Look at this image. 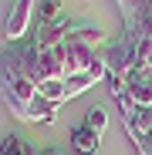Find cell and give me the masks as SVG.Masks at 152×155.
Here are the masks:
<instances>
[{"label":"cell","mask_w":152,"mask_h":155,"mask_svg":"<svg viewBox=\"0 0 152 155\" xmlns=\"http://www.w3.org/2000/svg\"><path fill=\"white\" fill-rule=\"evenodd\" d=\"M0 94H4L7 108H10V115L17 121H27V105H31L34 94H37V84H31L27 78L14 74L7 64H0Z\"/></svg>","instance_id":"cell-1"},{"label":"cell","mask_w":152,"mask_h":155,"mask_svg":"<svg viewBox=\"0 0 152 155\" xmlns=\"http://www.w3.org/2000/svg\"><path fill=\"white\" fill-rule=\"evenodd\" d=\"M0 64H7L14 74L27 78L31 84L47 81V78H44V71H41V54H37V44H34V37L20 41V44H10V47L4 51V54H0Z\"/></svg>","instance_id":"cell-2"},{"label":"cell","mask_w":152,"mask_h":155,"mask_svg":"<svg viewBox=\"0 0 152 155\" xmlns=\"http://www.w3.org/2000/svg\"><path fill=\"white\" fill-rule=\"evenodd\" d=\"M31 17H34V0H14V7L7 14V24H4V34H7L10 44L27 41L24 34H27V27H31Z\"/></svg>","instance_id":"cell-3"},{"label":"cell","mask_w":152,"mask_h":155,"mask_svg":"<svg viewBox=\"0 0 152 155\" xmlns=\"http://www.w3.org/2000/svg\"><path fill=\"white\" fill-rule=\"evenodd\" d=\"M61 51H64V74H78V71L91 68V64L101 58V54H98V47L78 44V41H71L68 34H64V44H61Z\"/></svg>","instance_id":"cell-4"},{"label":"cell","mask_w":152,"mask_h":155,"mask_svg":"<svg viewBox=\"0 0 152 155\" xmlns=\"http://www.w3.org/2000/svg\"><path fill=\"white\" fill-rule=\"evenodd\" d=\"M101 78H108V68H105V58H98L91 68H85V71H78V74H68L64 78V84H68V98H74V94H81V91H88V88H95Z\"/></svg>","instance_id":"cell-5"},{"label":"cell","mask_w":152,"mask_h":155,"mask_svg":"<svg viewBox=\"0 0 152 155\" xmlns=\"http://www.w3.org/2000/svg\"><path fill=\"white\" fill-rule=\"evenodd\" d=\"M125 98L139 108H152V71L139 68L129 74V84H125Z\"/></svg>","instance_id":"cell-6"},{"label":"cell","mask_w":152,"mask_h":155,"mask_svg":"<svg viewBox=\"0 0 152 155\" xmlns=\"http://www.w3.org/2000/svg\"><path fill=\"white\" fill-rule=\"evenodd\" d=\"M98 145H101V135L91 132L85 121L71 128V148H74V155H98Z\"/></svg>","instance_id":"cell-7"},{"label":"cell","mask_w":152,"mask_h":155,"mask_svg":"<svg viewBox=\"0 0 152 155\" xmlns=\"http://www.w3.org/2000/svg\"><path fill=\"white\" fill-rule=\"evenodd\" d=\"M58 118V101H51L44 94H34V101L27 105V121L31 125H47Z\"/></svg>","instance_id":"cell-8"},{"label":"cell","mask_w":152,"mask_h":155,"mask_svg":"<svg viewBox=\"0 0 152 155\" xmlns=\"http://www.w3.org/2000/svg\"><path fill=\"white\" fill-rule=\"evenodd\" d=\"M68 37L78 41V44H88V47H101V44H108V41H105V31L95 27V24H71V27H68Z\"/></svg>","instance_id":"cell-9"},{"label":"cell","mask_w":152,"mask_h":155,"mask_svg":"<svg viewBox=\"0 0 152 155\" xmlns=\"http://www.w3.org/2000/svg\"><path fill=\"white\" fill-rule=\"evenodd\" d=\"M37 94H44V98H51V101H68V84L61 81V78H47V81H41L37 84Z\"/></svg>","instance_id":"cell-10"},{"label":"cell","mask_w":152,"mask_h":155,"mask_svg":"<svg viewBox=\"0 0 152 155\" xmlns=\"http://www.w3.org/2000/svg\"><path fill=\"white\" fill-rule=\"evenodd\" d=\"M85 125L91 128V132H105L108 128V111H105V105H95V108H88V115H85Z\"/></svg>","instance_id":"cell-11"},{"label":"cell","mask_w":152,"mask_h":155,"mask_svg":"<svg viewBox=\"0 0 152 155\" xmlns=\"http://www.w3.org/2000/svg\"><path fill=\"white\" fill-rule=\"evenodd\" d=\"M58 20H61V0H44L37 27H51V24H58Z\"/></svg>","instance_id":"cell-12"},{"label":"cell","mask_w":152,"mask_h":155,"mask_svg":"<svg viewBox=\"0 0 152 155\" xmlns=\"http://www.w3.org/2000/svg\"><path fill=\"white\" fill-rule=\"evenodd\" d=\"M41 155H64V152H58V148H44Z\"/></svg>","instance_id":"cell-13"}]
</instances>
